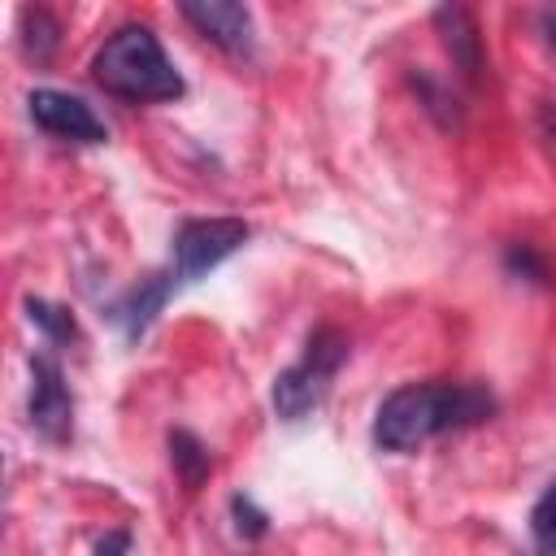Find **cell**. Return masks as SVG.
Wrapping results in <instances>:
<instances>
[{
	"label": "cell",
	"instance_id": "obj_4",
	"mask_svg": "<svg viewBox=\"0 0 556 556\" xmlns=\"http://www.w3.org/2000/svg\"><path fill=\"white\" fill-rule=\"evenodd\" d=\"M248 222L243 217H191L174 230V261L169 274L178 282H195L208 269H217L226 256H235L248 243Z\"/></svg>",
	"mask_w": 556,
	"mask_h": 556
},
{
	"label": "cell",
	"instance_id": "obj_5",
	"mask_svg": "<svg viewBox=\"0 0 556 556\" xmlns=\"http://www.w3.org/2000/svg\"><path fill=\"white\" fill-rule=\"evenodd\" d=\"M26 109H30V122L43 135H52V139H70V143H104L109 139V130L91 113V104L78 100V96H70V91L35 87L30 100H26Z\"/></svg>",
	"mask_w": 556,
	"mask_h": 556
},
{
	"label": "cell",
	"instance_id": "obj_10",
	"mask_svg": "<svg viewBox=\"0 0 556 556\" xmlns=\"http://www.w3.org/2000/svg\"><path fill=\"white\" fill-rule=\"evenodd\" d=\"M169 465H174V473L182 478L187 491H195L208 478V452L191 430H174L169 434Z\"/></svg>",
	"mask_w": 556,
	"mask_h": 556
},
{
	"label": "cell",
	"instance_id": "obj_11",
	"mask_svg": "<svg viewBox=\"0 0 556 556\" xmlns=\"http://www.w3.org/2000/svg\"><path fill=\"white\" fill-rule=\"evenodd\" d=\"M17 22H22V48H26V56L48 61L56 52V43H61V22L48 9H39V4L35 9H22Z\"/></svg>",
	"mask_w": 556,
	"mask_h": 556
},
{
	"label": "cell",
	"instance_id": "obj_8",
	"mask_svg": "<svg viewBox=\"0 0 556 556\" xmlns=\"http://www.w3.org/2000/svg\"><path fill=\"white\" fill-rule=\"evenodd\" d=\"M174 287H178V278H174L169 269L148 274V278H139V287H130V291L109 308V317L122 326L126 339H139V334L156 321V313L165 308V300L174 295Z\"/></svg>",
	"mask_w": 556,
	"mask_h": 556
},
{
	"label": "cell",
	"instance_id": "obj_15",
	"mask_svg": "<svg viewBox=\"0 0 556 556\" xmlns=\"http://www.w3.org/2000/svg\"><path fill=\"white\" fill-rule=\"evenodd\" d=\"M230 513H235V530H239L243 539H261V534L269 530V517H265L248 495H235V500H230Z\"/></svg>",
	"mask_w": 556,
	"mask_h": 556
},
{
	"label": "cell",
	"instance_id": "obj_13",
	"mask_svg": "<svg viewBox=\"0 0 556 556\" xmlns=\"http://www.w3.org/2000/svg\"><path fill=\"white\" fill-rule=\"evenodd\" d=\"M530 539H534V556H556V482L530 508Z\"/></svg>",
	"mask_w": 556,
	"mask_h": 556
},
{
	"label": "cell",
	"instance_id": "obj_9",
	"mask_svg": "<svg viewBox=\"0 0 556 556\" xmlns=\"http://www.w3.org/2000/svg\"><path fill=\"white\" fill-rule=\"evenodd\" d=\"M434 26H439L443 48L452 52L456 70H460L465 78H478V74H482V39H478V22L469 17V9L443 4V9H434Z\"/></svg>",
	"mask_w": 556,
	"mask_h": 556
},
{
	"label": "cell",
	"instance_id": "obj_2",
	"mask_svg": "<svg viewBox=\"0 0 556 556\" xmlns=\"http://www.w3.org/2000/svg\"><path fill=\"white\" fill-rule=\"evenodd\" d=\"M91 78L109 96L130 100V104H161V100H178L187 91L182 74L165 56L156 30L152 26H139V22L117 26L104 39V48L91 61Z\"/></svg>",
	"mask_w": 556,
	"mask_h": 556
},
{
	"label": "cell",
	"instance_id": "obj_16",
	"mask_svg": "<svg viewBox=\"0 0 556 556\" xmlns=\"http://www.w3.org/2000/svg\"><path fill=\"white\" fill-rule=\"evenodd\" d=\"M126 552H130V534L126 530H113V534H104L96 543V556H126Z\"/></svg>",
	"mask_w": 556,
	"mask_h": 556
},
{
	"label": "cell",
	"instance_id": "obj_3",
	"mask_svg": "<svg viewBox=\"0 0 556 556\" xmlns=\"http://www.w3.org/2000/svg\"><path fill=\"white\" fill-rule=\"evenodd\" d=\"M348 361V334L334 326H317L304 343V356L274 378V413L282 421H304L330 391V378Z\"/></svg>",
	"mask_w": 556,
	"mask_h": 556
},
{
	"label": "cell",
	"instance_id": "obj_12",
	"mask_svg": "<svg viewBox=\"0 0 556 556\" xmlns=\"http://www.w3.org/2000/svg\"><path fill=\"white\" fill-rule=\"evenodd\" d=\"M26 317H30V326H39L43 330V339L48 343H78V321H74V313L70 308H61V304H52V300H26Z\"/></svg>",
	"mask_w": 556,
	"mask_h": 556
},
{
	"label": "cell",
	"instance_id": "obj_6",
	"mask_svg": "<svg viewBox=\"0 0 556 556\" xmlns=\"http://www.w3.org/2000/svg\"><path fill=\"white\" fill-rule=\"evenodd\" d=\"M30 426L48 443H65L74 430V395L52 356H30Z\"/></svg>",
	"mask_w": 556,
	"mask_h": 556
},
{
	"label": "cell",
	"instance_id": "obj_7",
	"mask_svg": "<svg viewBox=\"0 0 556 556\" xmlns=\"http://www.w3.org/2000/svg\"><path fill=\"white\" fill-rule=\"evenodd\" d=\"M178 13L204 35V39H213L222 52H230V56H248L252 52V13L243 9V4H235V0H187V4H178Z\"/></svg>",
	"mask_w": 556,
	"mask_h": 556
},
{
	"label": "cell",
	"instance_id": "obj_1",
	"mask_svg": "<svg viewBox=\"0 0 556 556\" xmlns=\"http://www.w3.org/2000/svg\"><path fill=\"white\" fill-rule=\"evenodd\" d=\"M495 413V395L482 382H408L395 387L374 413V443L382 452H417L421 443L482 426Z\"/></svg>",
	"mask_w": 556,
	"mask_h": 556
},
{
	"label": "cell",
	"instance_id": "obj_17",
	"mask_svg": "<svg viewBox=\"0 0 556 556\" xmlns=\"http://www.w3.org/2000/svg\"><path fill=\"white\" fill-rule=\"evenodd\" d=\"M539 126H543V135L556 143V104H543V109H539Z\"/></svg>",
	"mask_w": 556,
	"mask_h": 556
},
{
	"label": "cell",
	"instance_id": "obj_14",
	"mask_svg": "<svg viewBox=\"0 0 556 556\" xmlns=\"http://www.w3.org/2000/svg\"><path fill=\"white\" fill-rule=\"evenodd\" d=\"M504 265H508V274H517V278H530V282H547V261L530 248V243H508V252H504Z\"/></svg>",
	"mask_w": 556,
	"mask_h": 556
},
{
	"label": "cell",
	"instance_id": "obj_18",
	"mask_svg": "<svg viewBox=\"0 0 556 556\" xmlns=\"http://www.w3.org/2000/svg\"><path fill=\"white\" fill-rule=\"evenodd\" d=\"M543 30H547V48L556 52V13H543Z\"/></svg>",
	"mask_w": 556,
	"mask_h": 556
}]
</instances>
